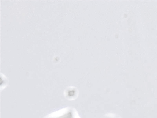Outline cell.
Masks as SVG:
<instances>
[{"mask_svg":"<svg viewBox=\"0 0 157 118\" xmlns=\"http://www.w3.org/2000/svg\"><path fill=\"white\" fill-rule=\"evenodd\" d=\"M56 118H72V116L71 113H68Z\"/></svg>","mask_w":157,"mask_h":118,"instance_id":"obj_1","label":"cell"}]
</instances>
